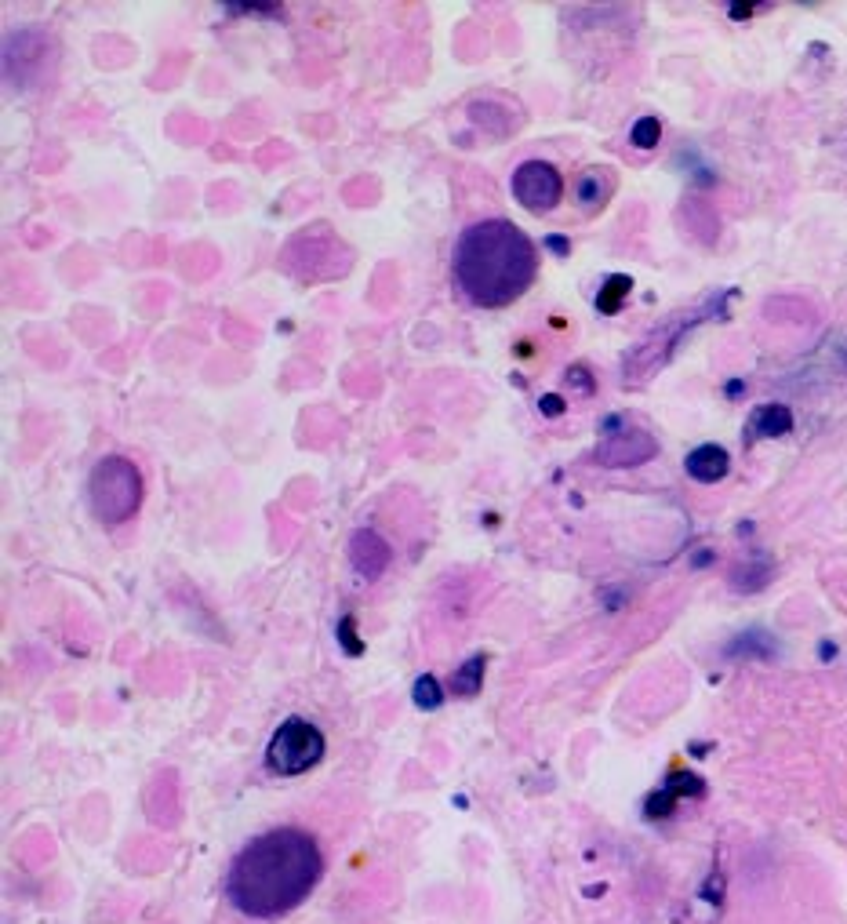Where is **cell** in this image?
<instances>
[{
    "mask_svg": "<svg viewBox=\"0 0 847 924\" xmlns=\"http://www.w3.org/2000/svg\"><path fill=\"white\" fill-rule=\"evenodd\" d=\"M320 874H324V855L313 834L299 826H280L237 852L226 874V899L240 914L270 921L295 910L317 888Z\"/></svg>",
    "mask_w": 847,
    "mask_h": 924,
    "instance_id": "cell-1",
    "label": "cell"
},
{
    "mask_svg": "<svg viewBox=\"0 0 847 924\" xmlns=\"http://www.w3.org/2000/svg\"><path fill=\"white\" fill-rule=\"evenodd\" d=\"M451 273L459 292L473 306L499 310L517 302L539 277V252L506 219L473 222L469 230L459 233L455 255H451Z\"/></svg>",
    "mask_w": 847,
    "mask_h": 924,
    "instance_id": "cell-2",
    "label": "cell"
},
{
    "mask_svg": "<svg viewBox=\"0 0 847 924\" xmlns=\"http://www.w3.org/2000/svg\"><path fill=\"white\" fill-rule=\"evenodd\" d=\"M88 503L95 517L106 524H124L142 506L139 466L124 455H106L95 462L88 477Z\"/></svg>",
    "mask_w": 847,
    "mask_h": 924,
    "instance_id": "cell-3",
    "label": "cell"
},
{
    "mask_svg": "<svg viewBox=\"0 0 847 924\" xmlns=\"http://www.w3.org/2000/svg\"><path fill=\"white\" fill-rule=\"evenodd\" d=\"M324 757V735L317 724L302 721V717H288L270 739L266 750V764L277 775H302Z\"/></svg>",
    "mask_w": 847,
    "mask_h": 924,
    "instance_id": "cell-4",
    "label": "cell"
},
{
    "mask_svg": "<svg viewBox=\"0 0 847 924\" xmlns=\"http://www.w3.org/2000/svg\"><path fill=\"white\" fill-rule=\"evenodd\" d=\"M513 197L520 201V208H528L531 215H542V211H553L564 197V179L560 171L546 161H524L513 171Z\"/></svg>",
    "mask_w": 847,
    "mask_h": 924,
    "instance_id": "cell-5",
    "label": "cell"
},
{
    "mask_svg": "<svg viewBox=\"0 0 847 924\" xmlns=\"http://www.w3.org/2000/svg\"><path fill=\"white\" fill-rule=\"evenodd\" d=\"M655 455H658L655 437L629 426V430L608 433V437L600 441L597 452H593V459H597L600 466H611V470H626V466H640V462L655 459Z\"/></svg>",
    "mask_w": 847,
    "mask_h": 924,
    "instance_id": "cell-6",
    "label": "cell"
},
{
    "mask_svg": "<svg viewBox=\"0 0 847 924\" xmlns=\"http://www.w3.org/2000/svg\"><path fill=\"white\" fill-rule=\"evenodd\" d=\"M389 561H393V550H389V543L379 532H371V528L353 532V539H349V564L357 568V575L379 579L389 568Z\"/></svg>",
    "mask_w": 847,
    "mask_h": 924,
    "instance_id": "cell-7",
    "label": "cell"
},
{
    "mask_svg": "<svg viewBox=\"0 0 847 924\" xmlns=\"http://www.w3.org/2000/svg\"><path fill=\"white\" fill-rule=\"evenodd\" d=\"M684 470H688V477L698 484H717V481L728 477L731 455L724 452L720 444H698L695 452L684 459Z\"/></svg>",
    "mask_w": 847,
    "mask_h": 924,
    "instance_id": "cell-8",
    "label": "cell"
},
{
    "mask_svg": "<svg viewBox=\"0 0 847 924\" xmlns=\"http://www.w3.org/2000/svg\"><path fill=\"white\" fill-rule=\"evenodd\" d=\"M611 190H615L611 168H586L575 179V201L582 204V211H600L608 204Z\"/></svg>",
    "mask_w": 847,
    "mask_h": 924,
    "instance_id": "cell-9",
    "label": "cell"
},
{
    "mask_svg": "<svg viewBox=\"0 0 847 924\" xmlns=\"http://www.w3.org/2000/svg\"><path fill=\"white\" fill-rule=\"evenodd\" d=\"M793 430V412L786 404H760L757 412L749 415L746 433L749 437H760V441H771V437H786Z\"/></svg>",
    "mask_w": 847,
    "mask_h": 924,
    "instance_id": "cell-10",
    "label": "cell"
},
{
    "mask_svg": "<svg viewBox=\"0 0 847 924\" xmlns=\"http://www.w3.org/2000/svg\"><path fill=\"white\" fill-rule=\"evenodd\" d=\"M724 655H731V659H775L778 655V644H775V637L771 633H764V630H746V633H738L735 641L724 648Z\"/></svg>",
    "mask_w": 847,
    "mask_h": 924,
    "instance_id": "cell-11",
    "label": "cell"
},
{
    "mask_svg": "<svg viewBox=\"0 0 847 924\" xmlns=\"http://www.w3.org/2000/svg\"><path fill=\"white\" fill-rule=\"evenodd\" d=\"M484 670H488V659H484V655H473L469 663H462L459 670H455V677H451V692L462 695V699L480 695V688H484Z\"/></svg>",
    "mask_w": 847,
    "mask_h": 924,
    "instance_id": "cell-12",
    "label": "cell"
},
{
    "mask_svg": "<svg viewBox=\"0 0 847 924\" xmlns=\"http://www.w3.org/2000/svg\"><path fill=\"white\" fill-rule=\"evenodd\" d=\"M771 579V564L760 561V564H738L735 572H731V586H735L738 593H753V590H764Z\"/></svg>",
    "mask_w": 847,
    "mask_h": 924,
    "instance_id": "cell-13",
    "label": "cell"
},
{
    "mask_svg": "<svg viewBox=\"0 0 847 924\" xmlns=\"http://www.w3.org/2000/svg\"><path fill=\"white\" fill-rule=\"evenodd\" d=\"M629 288H633V281H629L626 273H615V277H608V284L600 288L597 295V310L600 313H615L618 306H622V299L629 295Z\"/></svg>",
    "mask_w": 847,
    "mask_h": 924,
    "instance_id": "cell-14",
    "label": "cell"
},
{
    "mask_svg": "<svg viewBox=\"0 0 847 924\" xmlns=\"http://www.w3.org/2000/svg\"><path fill=\"white\" fill-rule=\"evenodd\" d=\"M629 142L640 146V150H655L658 142H662V124H658V117H640V121L633 124V131H629Z\"/></svg>",
    "mask_w": 847,
    "mask_h": 924,
    "instance_id": "cell-15",
    "label": "cell"
},
{
    "mask_svg": "<svg viewBox=\"0 0 847 924\" xmlns=\"http://www.w3.org/2000/svg\"><path fill=\"white\" fill-rule=\"evenodd\" d=\"M440 703H444L440 681L437 677H429V673H422L419 681H415V706H422V710H437Z\"/></svg>",
    "mask_w": 847,
    "mask_h": 924,
    "instance_id": "cell-16",
    "label": "cell"
},
{
    "mask_svg": "<svg viewBox=\"0 0 847 924\" xmlns=\"http://www.w3.org/2000/svg\"><path fill=\"white\" fill-rule=\"evenodd\" d=\"M353 637H357V633H353V615H346V623L339 626V641H346V648H349V652H353V655H360V652H364V644H360V641H353Z\"/></svg>",
    "mask_w": 847,
    "mask_h": 924,
    "instance_id": "cell-17",
    "label": "cell"
},
{
    "mask_svg": "<svg viewBox=\"0 0 847 924\" xmlns=\"http://www.w3.org/2000/svg\"><path fill=\"white\" fill-rule=\"evenodd\" d=\"M568 386H578L582 393H593V379H589V372L578 364V368H568Z\"/></svg>",
    "mask_w": 847,
    "mask_h": 924,
    "instance_id": "cell-18",
    "label": "cell"
},
{
    "mask_svg": "<svg viewBox=\"0 0 847 924\" xmlns=\"http://www.w3.org/2000/svg\"><path fill=\"white\" fill-rule=\"evenodd\" d=\"M539 408H542V415H560L564 412V401H560V397H542Z\"/></svg>",
    "mask_w": 847,
    "mask_h": 924,
    "instance_id": "cell-19",
    "label": "cell"
},
{
    "mask_svg": "<svg viewBox=\"0 0 847 924\" xmlns=\"http://www.w3.org/2000/svg\"><path fill=\"white\" fill-rule=\"evenodd\" d=\"M753 11H757L753 4H731V19H749Z\"/></svg>",
    "mask_w": 847,
    "mask_h": 924,
    "instance_id": "cell-20",
    "label": "cell"
},
{
    "mask_svg": "<svg viewBox=\"0 0 847 924\" xmlns=\"http://www.w3.org/2000/svg\"><path fill=\"white\" fill-rule=\"evenodd\" d=\"M837 357H840V364L847 368V335L840 339V346H837Z\"/></svg>",
    "mask_w": 847,
    "mask_h": 924,
    "instance_id": "cell-21",
    "label": "cell"
}]
</instances>
